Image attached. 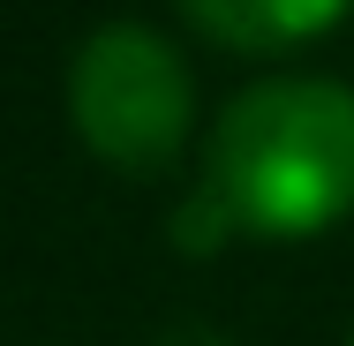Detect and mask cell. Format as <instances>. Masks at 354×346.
<instances>
[{"instance_id": "6da1fadb", "label": "cell", "mask_w": 354, "mask_h": 346, "mask_svg": "<svg viewBox=\"0 0 354 346\" xmlns=\"http://www.w3.org/2000/svg\"><path fill=\"white\" fill-rule=\"evenodd\" d=\"M204 189L264 241L339 226L354 211V90L332 75H272L241 90L212 128Z\"/></svg>"}, {"instance_id": "7a4b0ae2", "label": "cell", "mask_w": 354, "mask_h": 346, "mask_svg": "<svg viewBox=\"0 0 354 346\" xmlns=\"http://www.w3.org/2000/svg\"><path fill=\"white\" fill-rule=\"evenodd\" d=\"M68 113L75 136L91 143V158H106L113 173H158L181 158L196 90L181 53L143 30V23H106L83 38L68 68Z\"/></svg>"}, {"instance_id": "3957f363", "label": "cell", "mask_w": 354, "mask_h": 346, "mask_svg": "<svg viewBox=\"0 0 354 346\" xmlns=\"http://www.w3.org/2000/svg\"><path fill=\"white\" fill-rule=\"evenodd\" d=\"M181 15L226 53H294L324 38L347 15V0H181Z\"/></svg>"}, {"instance_id": "277c9868", "label": "cell", "mask_w": 354, "mask_h": 346, "mask_svg": "<svg viewBox=\"0 0 354 346\" xmlns=\"http://www.w3.org/2000/svg\"><path fill=\"white\" fill-rule=\"evenodd\" d=\"M151 346H234V339H218V331H204V324H174V331H158Z\"/></svg>"}, {"instance_id": "5b68a950", "label": "cell", "mask_w": 354, "mask_h": 346, "mask_svg": "<svg viewBox=\"0 0 354 346\" xmlns=\"http://www.w3.org/2000/svg\"><path fill=\"white\" fill-rule=\"evenodd\" d=\"M347 346H354V331H347Z\"/></svg>"}]
</instances>
